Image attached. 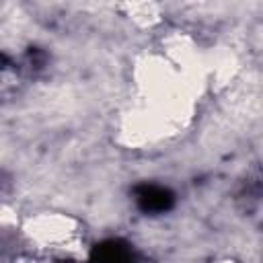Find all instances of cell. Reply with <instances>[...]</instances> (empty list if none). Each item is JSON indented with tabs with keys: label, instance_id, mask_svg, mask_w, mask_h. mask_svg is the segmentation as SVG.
Listing matches in <instances>:
<instances>
[{
	"label": "cell",
	"instance_id": "cell-2",
	"mask_svg": "<svg viewBox=\"0 0 263 263\" xmlns=\"http://www.w3.org/2000/svg\"><path fill=\"white\" fill-rule=\"evenodd\" d=\"M90 263H138L129 245L121 240H107L95 247Z\"/></svg>",
	"mask_w": 263,
	"mask_h": 263
},
{
	"label": "cell",
	"instance_id": "cell-1",
	"mask_svg": "<svg viewBox=\"0 0 263 263\" xmlns=\"http://www.w3.org/2000/svg\"><path fill=\"white\" fill-rule=\"evenodd\" d=\"M134 193H136L138 208L146 214H162V212L171 210L175 203L173 191L166 187H160V185L144 183V185H138Z\"/></svg>",
	"mask_w": 263,
	"mask_h": 263
}]
</instances>
